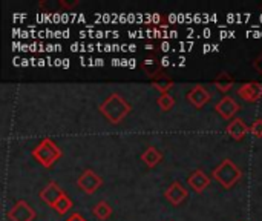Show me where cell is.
I'll list each match as a JSON object with an SVG mask.
<instances>
[{
    "mask_svg": "<svg viewBox=\"0 0 262 221\" xmlns=\"http://www.w3.org/2000/svg\"><path fill=\"white\" fill-rule=\"evenodd\" d=\"M98 109L107 122H111L112 125H118L129 115L132 106L124 97H121L118 92H114L104 98V102L100 105Z\"/></svg>",
    "mask_w": 262,
    "mask_h": 221,
    "instance_id": "obj_1",
    "label": "cell"
},
{
    "mask_svg": "<svg viewBox=\"0 0 262 221\" xmlns=\"http://www.w3.org/2000/svg\"><path fill=\"white\" fill-rule=\"evenodd\" d=\"M32 157L43 166V168H52L61 157V149L57 146V143L51 138H43L34 149Z\"/></svg>",
    "mask_w": 262,
    "mask_h": 221,
    "instance_id": "obj_2",
    "label": "cell"
},
{
    "mask_svg": "<svg viewBox=\"0 0 262 221\" xmlns=\"http://www.w3.org/2000/svg\"><path fill=\"white\" fill-rule=\"evenodd\" d=\"M212 177L224 188V189H230L233 188L243 177L241 169L229 158L223 160L221 165H218L215 168V171L212 172Z\"/></svg>",
    "mask_w": 262,
    "mask_h": 221,
    "instance_id": "obj_3",
    "label": "cell"
},
{
    "mask_svg": "<svg viewBox=\"0 0 262 221\" xmlns=\"http://www.w3.org/2000/svg\"><path fill=\"white\" fill-rule=\"evenodd\" d=\"M77 185L78 188L86 192V194H94L98 188H101L103 185V178L100 175H97L94 171L86 169L80 174V177L77 178Z\"/></svg>",
    "mask_w": 262,
    "mask_h": 221,
    "instance_id": "obj_4",
    "label": "cell"
},
{
    "mask_svg": "<svg viewBox=\"0 0 262 221\" xmlns=\"http://www.w3.org/2000/svg\"><path fill=\"white\" fill-rule=\"evenodd\" d=\"M8 218L11 221H32L35 218V211L25 200H18L8 211Z\"/></svg>",
    "mask_w": 262,
    "mask_h": 221,
    "instance_id": "obj_5",
    "label": "cell"
},
{
    "mask_svg": "<svg viewBox=\"0 0 262 221\" xmlns=\"http://www.w3.org/2000/svg\"><path fill=\"white\" fill-rule=\"evenodd\" d=\"M215 109H216V112H218L224 120H232V118L238 114V111L241 109V106L238 105L236 100H233V97L226 95V97H223V98L216 103Z\"/></svg>",
    "mask_w": 262,
    "mask_h": 221,
    "instance_id": "obj_6",
    "label": "cell"
},
{
    "mask_svg": "<svg viewBox=\"0 0 262 221\" xmlns=\"http://www.w3.org/2000/svg\"><path fill=\"white\" fill-rule=\"evenodd\" d=\"M238 95L249 103H255L262 97V83L259 82H247L238 89Z\"/></svg>",
    "mask_w": 262,
    "mask_h": 221,
    "instance_id": "obj_7",
    "label": "cell"
},
{
    "mask_svg": "<svg viewBox=\"0 0 262 221\" xmlns=\"http://www.w3.org/2000/svg\"><path fill=\"white\" fill-rule=\"evenodd\" d=\"M187 100L196 108V109H201V108H204L209 102H210V98H212V95H210V92L204 88V86H201V85H198V86H195V88H192L189 92H187Z\"/></svg>",
    "mask_w": 262,
    "mask_h": 221,
    "instance_id": "obj_8",
    "label": "cell"
},
{
    "mask_svg": "<svg viewBox=\"0 0 262 221\" xmlns=\"http://www.w3.org/2000/svg\"><path fill=\"white\" fill-rule=\"evenodd\" d=\"M187 189L180 183V182H173L164 192V197L166 200L173 205V206H180L186 198H187Z\"/></svg>",
    "mask_w": 262,
    "mask_h": 221,
    "instance_id": "obj_9",
    "label": "cell"
},
{
    "mask_svg": "<svg viewBox=\"0 0 262 221\" xmlns=\"http://www.w3.org/2000/svg\"><path fill=\"white\" fill-rule=\"evenodd\" d=\"M63 191L60 189V186L55 183V182H49L41 191H40V198L46 203V205H49L51 208H54L55 206V203L63 197Z\"/></svg>",
    "mask_w": 262,
    "mask_h": 221,
    "instance_id": "obj_10",
    "label": "cell"
},
{
    "mask_svg": "<svg viewBox=\"0 0 262 221\" xmlns=\"http://www.w3.org/2000/svg\"><path fill=\"white\" fill-rule=\"evenodd\" d=\"M187 185L196 192V194H201L207 189V186L210 185V178L201 171V169H196L193 171L189 178H187Z\"/></svg>",
    "mask_w": 262,
    "mask_h": 221,
    "instance_id": "obj_11",
    "label": "cell"
},
{
    "mask_svg": "<svg viewBox=\"0 0 262 221\" xmlns=\"http://www.w3.org/2000/svg\"><path fill=\"white\" fill-rule=\"evenodd\" d=\"M249 132H250V128L244 123L243 118H233V120L229 123V126H227V134H229L235 142L243 140Z\"/></svg>",
    "mask_w": 262,
    "mask_h": 221,
    "instance_id": "obj_12",
    "label": "cell"
},
{
    "mask_svg": "<svg viewBox=\"0 0 262 221\" xmlns=\"http://www.w3.org/2000/svg\"><path fill=\"white\" fill-rule=\"evenodd\" d=\"M141 69L146 72V75H147L150 80H152L154 77H157L160 72H163V69H161V62H160V58L155 57V55L146 57V58L143 60V63H141Z\"/></svg>",
    "mask_w": 262,
    "mask_h": 221,
    "instance_id": "obj_13",
    "label": "cell"
},
{
    "mask_svg": "<svg viewBox=\"0 0 262 221\" xmlns=\"http://www.w3.org/2000/svg\"><path fill=\"white\" fill-rule=\"evenodd\" d=\"M150 83H152V86L157 89V91H160V94H167L172 88H173V80L163 71V72H160L157 77H154L152 80H150Z\"/></svg>",
    "mask_w": 262,
    "mask_h": 221,
    "instance_id": "obj_14",
    "label": "cell"
},
{
    "mask_svg": "<svg viewBox=\"0 0 262 221\" xmlns=\"http://www.w3.org/2000/svg\"><path fill=\"white\" fill-rule=\"evenodd\" d=\"M141 160H143V163H144L147 168H155V166L163 160V154H161L157 148L149 146V148L141 154Z\"/></svg>",
    "mask_w": 262,
    "mask_h": 221,
    "instance_id": "obj_15",
    "label": "cell"
},
{
    "mask_svg": "<svg viewBox=\"0 0 262 221\" xmlns=\"http://www.w3.org/2000/svg\"><path fill=\"white\" fill-rule=\"evenodd\" d=\"M233 83H235V80L230 77V74H227V72H220L218 74V77L213 80V85H215V88L220 91V92H223V94H226V92H229L232 88H233Z\"/></svg>",
    "mask_w": 262,
    "mask_h": 221,
    "instance_id": "obj_16",
    "label": "cell"
},
{
    "mask_svg": "<svg viewBox=\"0 0 262 221\" xmlns=\"http://www.w3.org/2000/svg\"><path fill=\"white\" fill-rule=\"evenodd\" d=\"M92 214L95 218L98 220H107L111 215H112V208L106 203V202H98L94 209H92Z\"/></svg>",
    "mask_w": 262,
    "mask_h": 221,
    "instance_id": "obj_17",
    "label": "cell"
},
{
    "mask_svg": "<svg viewBox=\"0 0 262 221\" xmlns=\"http://www.w3.org/2000/svg\"><path fill=\"white\" fill-rule=\"evenodd\" d=\"M52 209H55V211H57V214L64 215V214H68V212L72 209V202H71V198H69L66 194H63V197L55 203V206H54Z\"/></svg>",
    "mask_w": 262,
    "mask_h": 221,
    "instance_id": "obj_18",
    "label": "cell"
},
{
    "mask_svg": "<svg viewBox=\"0 0 262 221\" xmlns=\"http://www.w3.org/2000/svg\"><path fill=\"white\" fill-rule=\"evenodd\" d=\"M157 103H158V106H160L161 111L167 112V111H170V109L175 106V98H173L169 92H167V94H160Z\"/></svg>",
    "mask_w": 262,
    "mask_h": 221,
    "instance_id": "obj_19",
    "label": "cell"
},
{
    "mask_svg": "<svg viewBox=\"0 0 262 221\" xmlns=\"http://www.w3.org/2000/svg\"><path fill=\"white\" fill-rule=\"evenodd\" d=\"M250 132L256 138H262V118H258V120L253 122V125L250 126Z\"/></svg>",
    "mask_w": 262,
    "mask_h": 221,
    "instance_id": "obj_20",
    "label": "cell"
},
{
    "mask_svg": "<svg viewBox=\"0 0 262 221\" xmlns=\"http://www.w3.org/2000/svg\"><path fill=\"white\" fill-rule=\"evenodd\" d=\"M253 68L259 72L262 75V54H259L256 58H255V62H253Z\"/></svg>",
    "mask_w": 262,
    "mask_h": 221,
    "instance_id": "obj_21",
    "label": "cell"
},
{
    "mask_svg": "<svg viewBox=\"0 0 262 221\" xmlns=\"http://www.w3.org/2000/svg\"><path fill=\"white\" fill-rule=\"evenodd\" d=\"M66 221H88V220H86L83 215H80V214H72V215H71V217H69Z\"/></svg>",
    "mask_w": 262,
    "mask_h": 221,
    "instance_id": "obj_22",
    "label": "cell"
},
{
    "mask_svg": "<svg viewBox=\"0 0 262 221\" xmlns=\"http://www.w3.org/2000/svg\"><path fill=\"white\" fill-rule=\"evenodd\" d=\"M75 5H78L77 0H75V2H71V3L64 2V0H60V6H61V8H74Z\"/></svg>",
    "mask_w": 262,
    "mask_h": 221,
    "instance_id": "obj_23",
    "label": "cell"
},
{
    "mask_svg": "<svg viewBox=\"0 0 262 221\" xmlns=\"http://www.w3.org/2000/svg\"><path fill=\"white\" fill-rule=\"evenodd\" d=\"M261 9H262V5H261Z\"/></svg>",
    "mask_w": 262,
    "mask_h": 221,
    "instance_id": "obj_24",
    "label": "cell"
}]
</instances>
